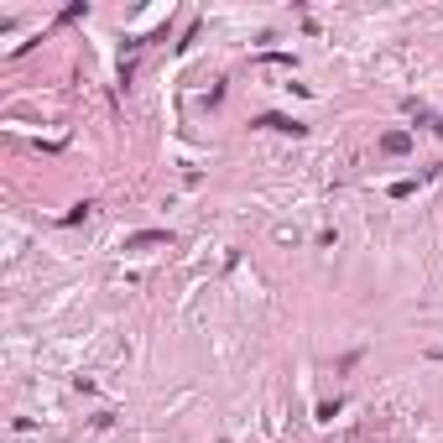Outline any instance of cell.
Masks as SVG:
<instances>
[{"label":"cell","mask_w":443,"mask_h":443,"mask_svg":"<svg viewBox=\"0 0 443 443\" xmlns=\"http://www.w3.org/2000/svg\"><path fill=\"white\" fill-rule=\"evenodd\" d=\"M256 126H266V130H282V136H303V120H292V115H261Z\"/></svg>","instance_id":"obj_1"},{"label":"cell","mask_w":443,"mask_h":443,"mask_svg":"<svg viewBox=\"0 0 443 443\" xmlns=\"http://www.w3.org/2000/svg\"><path fill=\"white\" fill-rule=\"evenodd\" d=\"M167 240H173L167 230H141V235H130V240H126V250H146V245H167Z\"/></svg>","instance_id":"obj_2"},{"label":"cell","mask_w":443,"mask_h":443,"mask_svg":"<svg viewBox=\"0 0 443 443\" xmlns=\"http://www.w3.org/2000/svg\"><path fill=\"white\" fill-rule=\"evenodd\" d=\"M407 146H412V136H407V130H386V136H381V152H391V157H402Z\"/></svg>","instance_id":"obj_3"}]
</instances>
